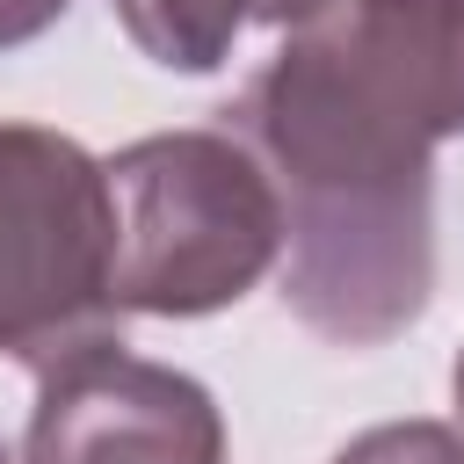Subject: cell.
<instances>
[{
  "instance_id": "1",
  "label": "cell",
  "mask_w": 464,
  "mask_h": 464,
  "mask_svg": "<svg viewBox=\"0 0 464 464\" xmlns=\"http://www.w3.org/2000/svg\"><path fill=\"white\" fill-rule=\"evenodd\" d=\"M283 196V304L377 348L435 290V145L464 138V0H326L218 109Z\"/></svg>"
},
{
  "instance_id": "2",
  "label": "cell",
  "mask_w": 464,
  "mask_h": 464,
  "mask_svg": "<svg viewBox=\"0 0 464 464\" xmlns=\"http://www.w3.org/2000/svg\"><path fill=\"white\" fill-rule=\"evenodd\" d=\"M102 167L116 196V312L203 319L283 261V196L232 130H160Z\"/></svg>"
},
{
  "instance_id": "3",
  "label": "cell",
  "mask_w": 464,
  "mask_h": 464,
  "mask_svg": "<svg viewBox=\"0 0 464 464\" xmlns=\"http://www.w3.org/2000/svg\"><path fill=\"white\" fill-rule=\"evenodd\" d=\"M116 319L109 167L51 123H0V355L44 377Z\"/></svg>"
},
{
  "instance_id": "4",
  "label": "cell",
  "mask_w": 464,
  "mask_h": 464,
  "mask_svg": "<svg viewBox=\"0 0 464 464\" xmlns=\"http://www.w3.org/2000/svg\"><path fill=\"white\" fill-rule=\"evenodd\" d=\"M22 464H225V420L196 377L102 341L36 377Z\"/></svg>"
},
{
  "instance_id": "5",
  "label": "cell",
  "mask_w": 464,
  "mask_h": 464,
  "mask_svg": "<svg viewBox=\"0 0 464 464\" xmlns=\"http://www.w3.org/2000/svg\"><path fill=\"white\" fill-rule=\"evenodd\" d=\"M109 7H116L123 36L152 65H167V72H218L246 22L297 29L326 0H109Z\"/></svg>"
},
{
  "instance_id": "6",
  "label": "cell",
  "mask_w": 464,
  "mask_h": 464,
  "mask_svg": "<svg viewBox=\"0 0 464 464\" xmlns=\"http://www.w3.org/2000/svg\"><path fill=\"white\" fill-rule=\"evenodd\" d=\"M334 464H464V428H450V420H384V428H362L348 450H334Z\"/></svg>"
},
{
  "instance_id": "7",
  "label": "cell",
  "mask_w": 464,
  "mask_h": 464,
  "mask_svg": "<svg viewBox=\"0 0 464 464\" xmlns=\"http://www.w3.org/2000/svg\"><path fill=\"white\" fill-rule=\"evenodd\" d=\"M58 14H65V0H0V51H14V44H29V36H44Z\"/></svg>"
},
{
  "instance_id": "8",
  "label": "cell",
  "mask_w": 464,
  "mask_h": 464,
  "mask_svg": "<svg viewBox=\"0 0 464 464\" xmlns=\"http://www.w3.org/2000/svg\"><path fill=\"white\" fill-rule=\"evenodd\" d=\"M0 464H22V457H7V450H0Z\"/></svg>"
}]
</instances>
